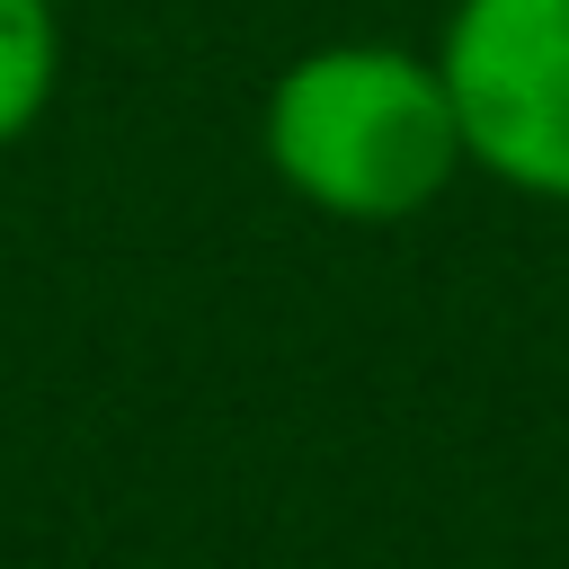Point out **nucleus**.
I'll return each mask as SVG.
<instances>
[{
	"label": "nucleus",
	"mask_w": 569,
	"mask_h": 569,
	"mask_svg": "<svg viewBox=\"0 0 569 569\" xmlns=\"http://www.w3.org/2000/svg\"><path fill=\"white\" fill-rule=\"evenodd\" d=\"M436 71L462 124V169L569 204V0H453Z\"/></svg>",
	"instance_id": "obj_2"
},
{
	"label": "nucleus",
	"mask_w": 569,
	"mask_h": 569,
	"mask_svg": "<svg viewBox=\"0 0 569 569\" xmlns=\"http://www.w3.org/2000/svg\"><path fill=\"white\" fill-rule=\"evenodd\" d=\"M62 89V9L53 0H0V151L44 124Z\"/></svg>",
	"instance_id": "obj_3"
},
{
	"label": "nucleus",
	"mask_w": 569,
	"mask_h": 569,
	"mask_svg": "<svg viewBox=\"0 0 569 569\" xmlns=\"http://www.w3.org/2000/svg\"><path fill=\"white\" fill-rule=\"evenodd\" d=\"M267 169L329 222H409L462 169V124L436 53L338 36L293 53L258 107Z\"/></svg>",
	"instance_id": "obj_1"
}]
</instances>
